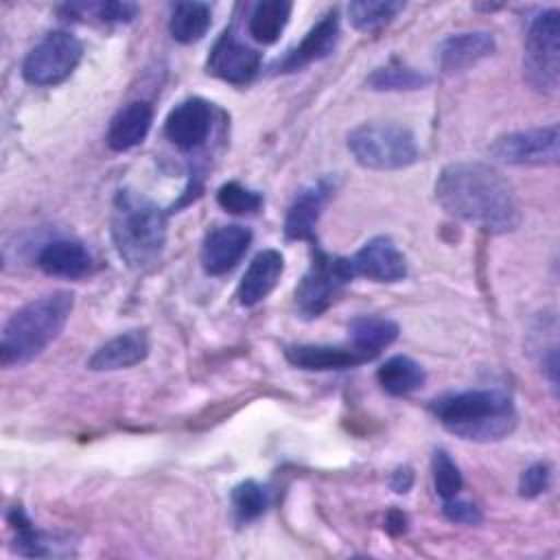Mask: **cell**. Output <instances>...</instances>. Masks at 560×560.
<instances>
[{"label":"cell","mask_w":560,"mask_h":560,"mask_svg":"<svg viewBox=\"0 0 560 560\" xmlns=\"http://www.w3.org/2000/svg\"><path fill=\"white\" fill-rule=\"evenodd\" d=\"M212 22V9L206 2H177L171 11L168 31L175 42L179 44H195L199 42Z\"/></svg>","instance_id":"cell-26"},{"label":"cell","mask_w":560,"mask_h":560,"mask_svg":"<svg viewBox=\"0 0 560 560\" xmlns=\"http://www.w3.org/2000/svg\"><path fill=\"white\" fill-rule=\"evenodd\" d=\"M149 354V337L144 330H127L112 339H107L103 346L94 350V354L88 359V368L92 372H116L127 370L140 361H144Z\"/></svg>","instance_id":"cell-18"},{"label":"cell","mask_w":560,"mask_h":560,"mask_svg":"<svg viewBox=\"0 0 560 560\" xmlns=\"http://www.w3.org/2000/svg\"><path fill=\"white\" fill-rule=\"evenodd\" d=\"M348 260L354 278L361 276L372 282H398L407 276V260L389 236L370 238Z\"/></svg>","instance_id":"cell-13"},{"label":"cell","mask_w":560,"mask_h":560,"mask_svg":"<svg viewBox=\"0 0 560 560\" xmlns=\"http://www.w3.org/2000/svg\"><path fill=\"white\" fill-rule=\"evenodd\" d=\"M431 470H433L435 492L442 497V501L453 499V497L459 494V490L464 486V479H462V472H459L457 464L453 462V457L444 448L433 451Z\"/></svg>","instance_id":"cell-31"},{"label":"cell","mask_w":560,"mask_h":560,"mask_svg":"<svg viewBox=\"0 0 560 560\" xmlns=\"http://www.w3.org/2000/svg\"><path fill=\"white\" fill-rule=\"evenodd\" d=\"M330 197V184L326 179L304 186L291 201L284 219V234L291 241H311L319 221L322 208Z\"/></svg>","instance_id":"cell-17"},{"label":"cell","mask_w":560,"mask_h":560,"mask_svg":"<svg viewBox=\"0 0 560 560\" xmlns=\"http://www.w3.org/2000/svg\"><path fill=\"white\" fill-rule=\"evenodd\" d=\"M153 122V109L144 101H131L122 105L109 120L107 147L112 151H129L138 147Z\"/></svg>","instance_id":"cell-22"},{"label":"cell","mask_w":560,"mask_h":560,"mask_svg":"<svg viewBox=\"0 0 560 560\" xmlns=\"http://www.w3.org/2000/svg\"><path fill=\"white\" fill-rule=\"evenodd\" d=\"M287 361L293 368L306 372H328L346 370L365 363V357L350 346H326V343H298L284 350Z\"/></svg>","instance_id":"cell-21"},{"label":"cell","mask_w":560,"mask_h":560,"mask_svg":"<svg viewBox=\"0 0 560 560\" xmlns=\"http://www.w3.org/2000/svg\"><path fill=\"white\" fill-rule=\"evenodd\" d=\"M442 514L451 521V523H459V525H477L481 523V510L468 501V499H446L442 503Z\"/></svg>","instance_id":"cell-33"},{"label":"cell","mask_w":560,"mask_h":560,"mask_svg":"<svg viewBox=\"0 0 560 560\" xmlns=\"http://www.w3.org/2000/svg\"><path fill=\"white\" fill-rule=\"evenodd\" d=\"M385 532L392 534V536H400L407 532V516L405 512L392 508L387 514H385Z\"/></svg>","instance_id":"cell-35"},{"label":"cell","mask_w":560,"mask_h":560,"mask_svg":"<svg viewBox=\"0 0 560 560\" xmlns=\"http://www.w3.org/2000/svg\"><path fill=\"white\" fill-rule=\"evenodd\" d=\"M339 42V15L337 9L322 15L319 22H315L308 33L302 37V42L291 48L273 68L276 72H295L313 61H319L328 57Z\"/></svg>","instance_id":"cell-14"},{"label":"cell","mask_w":560,"mask_h":560,"mask_svg":"<svg viewBox=\"0 0 560 560\" xmlns=\"http://www.w3.org/2000/svg\"><path fill=\"white\" fill-rule=\"evenodd\" d=\"M405 9L398 0H359L348 4V20L361 33H376L385 28Z\"/></svg>","instance_id":"cell-28"},{"label":"cell","mask_w":560,"mask_h":560,"mask_svg":"<svg viewBox=\"0 0 560 560\" xmlns=\"http://www.w3.org/2000/svg\"><path fill=\"white\" fill-rule=\"evenodd\" d=\"M83 57V44L68 31L46 33L24 57L22 77L26 83L48 88L66 81Z\"/></svg>","instance_id":"cell-8"},{"label":"cell","mask_w":560,"mask_h":560,"mask_svg":"<svg viewBox=\"0 0 560 560\" xmlns=\"http://www.w3.org/2000/svg\"><path fill=\"white\" fill-rule=\"evenodd\" d=\"M429 409L448 433L470 442H497L516 427L512 396L497 387L451 392L431 400Z\"/></svg>","instance_id":"cell-2"},{"label":"cell","mask_w":560,"mask_h":560,"mask_svg":"<svg viewBox=\"0 0 560 560\" xmlns=\"http://www.w3.org/2000/svg\"><path fill=\"white\" fill-rule=\"evenodd\" d=\"M435 199L453 219L492 234H508L521 225L514 186L486 162L446 164L435 179Z\"/></svg>","instance_id":"cell-1"},{"label":"cell","mask_w":560,"mask_h":560,"mask_svg":"<svg viewBox=\"0 0 560 560\" xmlns=\"http://www.w3.org/2000/svg\"><path fill=\"white\" fill-rule=\"evenodd\" d=\"M490 155L512 166L558 164V158H560L558 122L503 133L490 144Z\"/></svg>","instance_id":"cell-9"},{"label":"cell","mask_w":560,"mask_h":560,"mask_svg":"<svg viewBox=\"0 0 560 560\" xmlns=\"http://www.w3.org/2000/svg\"><path fill=\"white\" fill-rule=\"evenodd\" d=\"M352 278L348 258L315 247L313 260L295 287V306L300 315L306 319L319 317Z\"/></svg>","instance_id":"cell-7"},{"label":"cell","mask_w":560,"mask_h":560,"mask_svg":"<svg viewBox=\"0 0 560 560\" xmlns=\"http://www.w3.org/2000/svg\"><path fill=\"white\" fill-rule=\"evenodd\" d=\"M293 4L289 0H262L254 4L247 22V33L258 44H273L289 24Z\"/></svg>","instance_id":"cell-25"},{"label":"cell","mask_w":560,"mask_h":560,"mask_svg":"<svg viewBox=\"0 0 560 560\" xmlns=\"http://www.w3.org/2000/svg\"><path fill=\"white\" fill-rule=\"evenodd\" d=\"M348 151L370 171H400L418 162L413 133L396 122H363L348 133Z\"/></svg>","instance_id":"cell-5"},{"label":"cell","mask_w":560,"mask_h":560,"mask_svg":"<svg viewBox=\"0 0 560 560\" xmlns=\"http://www.w3.org/2000/svg\"><path fill=\"white\" fill-rule=\"evenodd\" d=\"M9 523L15 527L13 549L20 556H26V558H61V556L74 553L77 542L70 536L35 527L20 508H13L9 512Z\"/></svg>","instance_id":"cell-15"},{"label":"cell","mask_w":560,"mask_h":560,"mask_svg":"<svg viewBox=\"0 0 560 560\" xmlns=\"http://www.w3.org/2000/svg\"><path fill=\"white\" fill-rule=\"evenodd\" d=\"M376 381L383 387L385 394L389 396H407L416 389H420L427 381L424 368L413 361L411 357L396 354L389 357L378 370H376Z\"/></svg>","instance_id":"cell-24"},{"label":"cell","mask_w":560,"mask_h":560,"mask_svg":"<svg viewBox=\"0 0 560 560\" xmlns=\"http://www.w3.org/2000/svg\"><path fill=\"white\" fill-rule=\"evenodd\" d=\"M37 267L52 278H83L92 269V256L81 241L55 238L37 254Z\"/></svg>","instance_id":"cell-19"},{"label":"cell","mask_w":560,"mask_h":560,"mask_svg":"<svg viewBox=\"0 0 560 560\" xmlns=\"http://www.w3.org/2000/svg\"><path fill=\"white\" fill-rule=\"evenodd\" d=\"M282 271H284V258L278 249L258 252L238 282V289H236L238 302L243 306H254L262 302L278 284Z\"/></svg>","instance_id":"cell-20"},{"label":"cell","mask_w":560,"mask_h":560,"mask_svg":"<svg viewBox=\"0 0 560 560\" xmlns=\"http://www.w3.org/2000/svg\"><path fill=\"white\" fill-rule=\"evenodd\" d=\"M497 44L488 31H464L448 35L438 46V66L444 74H457L494 52Z\"/></svg>","instance_id":"cell-16"},{"label":"cell","mask_w":560,"mask_h":560,"mask_svg":"<svg viewBox=\"0 0 560 560\" xmlns=\"http://www.w3.org/2000/svg\"><path fill=\"white\" fill-rule=\"evenodd\" d=\"M551 477H553V470L547 462H536L527 466L518 479V494L525 499H536L545 494L551 486Z\"/></svg>","instance_id":"cell-32"},{"label":"cell","mask_w":560,"mask_h":560,"mask_svg":"<svg viewBox=\"0 0 560 560\" xmlns=\"http://www.w3.org/2000/svg\"><path fill=\"white\" fill-rule=\"evenodd\" d=\"M429 85V77L400 59H392L389 63L376 68L368 77V88L376 92H402V90H420Z\"/></svg>","instance_id":"cell-27"},{"label":"cell","mask_w":560,"mask_h":560,"mask_svg":"<svg viewBox=\"0 0 560 560\" xmlns=\"http://www.w3.org/2000/svg\"><path fill=\"white\" fill-rule=\"evenodd\" d=\"M389 486L396 494H405L411 490L413 486V470L409 466H398L392 477H389Z\"/></svg>","instance_id":"cell-34"},{"label":"cell","mask_w":560,"mask_h":560,"mask_svg":"<svg viewBox=\"0 0 560 560\" xmlns=\"http://www.w3.org/2000/svg\"><path fill=\"white\" fill-rule=\"evenodd\" d=\"M398 337V324L389 317L381 315H359L348 324L350 348L365 357V361L374 359L383 348L394 343Z\"/></svg>","instance_id":"cell-23"},{"label":"cell","mask_w":560,"mask_h":560,"mask_svg":"<svg viewBox=\"0 0 560 560\" xmlns=\"http://www.w3.org/2000/svg\"><path fill=\"white\" fill-rule=\"evenodd\" d=\"M260 52L245 42H241L232 31H225L212 46L206 68L212 77L232 83L245 85L249 83L260 70Z\"/></svg>","instance_id":"cell-10"},{"label":"cell","mask_w":560,"mask_h":560,"mask_svg":"<svg viewBox=\"0 0 560 560\" xmlns=\"http://www.w3.org/2000/svg\"><path fill=\"white\" fill-rule=\"evenodd\" d=\"M217 203L230 214H254L262 206V195L241 182H225L217 190Z\"/></svg>","instance_id":"cell-30"},{"label":"cell","mask_w":560,"mask_h":560,"mask_svg":"<svg viewBox=\"0 0 560 560\" xmlns=\"http://www.w3.org/2000/svg\"><path fill=\"white\" fill-rule=\"evenodd\" d=\"M523 72L538 92H556L560 81V11L556 7L532 18L525 35Z\"/></svg>","instance_id":"cell-6"},{"label":"cell","mask_w":560,"mask_h":560,"mask_svg":"<svg viewBox=\"0 0 560 560\" xmlns=\"http://www.w3.org/2000/svg\"><path fill=\"white\" fill-rule=\"evenodd\" d=\"M230 499H232V508L238 523L256 521L269 508V490L254 479H245L236 483L232 488Z\"/></svg>","instance_id":"cell-29"},{"label":"cell","mask_w":560,"mask_h":560,"mask_svg":"<svg viewBox=\"0 0 560 560\" xmlns=\"http://www.w3.org/2000/svg\"><path fill=\"white\" fill-rule=\"evenodd\" d=\"M252 245V232L245 225L230 223L212 228L201 243V267L210 276L232 271Z\"/></svg>","instance_id":"cell-12"},{"label":"cell","mask_w":560,"mask_h":560,"mask_svg":"<svg viewBox=\"0 0 560 560\" xmlns=\"http://www.w3.org/2000/svg\"><path fill=\"white\" fill-rule=\"evenodd\" d=\"M112 241L131 269H147L160 260L166 245V214L142 192L122 188L114 197Z\"/></svg>","instance_id":"cell-4"},{"label":"cell","mask_w":560,"mask_h":560,"mask_svg":"<svg viewBox=\"0 0 560 560\" xmlns=\"http://www.w3.org/2000/svg\"><path fill=\"white\" fill-rule=\"evenodd\" d=\"M74 306L70 291H52L26 302L4 324L0 337V363L24 365L59 337Z\"/></svg>","instance_id":"cell-3"},{"label":"cell","mask_w":560,"mask_h":560,"mask_svg":"<svg viewBox=\"0 0 560 560\" xmlns=\"http://www.w3.org/2000/svg\"><path fill=\"white\" fill-rule=\"evenodd\" d=\"M212 129V105L199 96L177 103L164 122V136L179 151L199 149Z\"/></svg>","instance_id":"cell-11"}]
</instances>
